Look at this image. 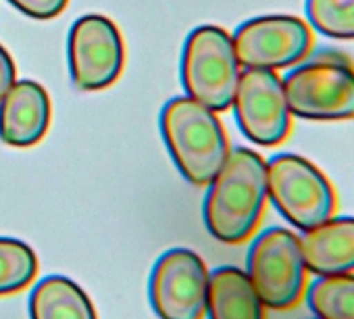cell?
I'll return each instance as SVG.
<instances>
[{
	"label": "cell",
	"instance_id": "obj_1",
	"mask_svg": "<svg viewBox=\"0 0 354 319\" xmlns=\"http://www.w3.org/2000/svg\"><path fill=\"white\" fill-rule=\"evenodd\" d=\"M207 186L203 213L211 236L225 244L250 240L269 203L265 158L250 148H234Z\"/></svg>",
	"mask_w": 354,
	"mask_h": 319
},
{
	"label": "cell",
	"instance_id": "obj_2",
	"mask_svg": "<svg viewBox=\"0 0 354 319\" xmlns=\"http://www.w3.org/2000/svg\"><path fill=\"white\" fill-rule=\"evenodd\" d=\"M160 129L175 165L188 182L207 186L219 174L230 154V140L215 111L190 96L173 98L162 109Z\"/></svg>",
	"mask_w": 354,
	"mask_h": 319
},
{
	"label": "cell",
	"instance_id": "obj_3",
	"mask_svg": "<svg viewBox=\"0 0 354 319\" xmlns=\"http://www.w3.org/2000/svg\"><path fill=\"white\" fill-rule=\"evenodd\" d=\"M283 82L292 115L308 121L354 119V63L333 51L298 63Z\"/></svg>",
	"mask_w": 354,
	"mask_h": 319
},
{
	"label": "cell",
	"instance_id": "obj_4",
	"mask_svg": "<svg viewBox=\"0 0 354 319\" xmlns=\"http://www.w3.org/2000/svg\"><path fill=\"white\" fill-rule=\"evenodd\" d=\"M246 273L267 309L298 307L308 286L300 236L279 226L263 230L248 250Z\"/></svg>",
	"mask_w": 354,
	"mask_h": 319
},
{
	"label": "cell",
	"instance_id": "obj_5",
	"mask_svg": "<svg viewBox=\"0 0 354 319\" xmlns=\"http://www.w3.org/2000/svg\"><path fill=\"white\" fill-rule=\"evenodd\" d=\"M267 192L281 217L300 232L323 224L337 211L333 184L300 154L283 152L267 161Z\"/></svg>",
	"mask_w": 354,
	"mask_h": 319
},
{
	"label": "cell",
	"instance_id": "obj_6",
	"mask_svg": "<svg viewBox=\"0 0 354 319\" xmlns=\"http://www.w3.org/2000/svg\"><path fill=\"white\" fill-rule=\"evenodd\" d=\"M240 61L232 36L217 26L196 28L184 46L182 82L190 98L215 113L227 111L240 82Z\"/></svg>",
	"mask_w": 354,
	"mask_h": 319
},
{
	"label": "cell",
	"instance_id": "obj_7",
	"mask_svg": "<svg viewBox=\"0 0 354 319\" xmlns=\"http://www.w3.org/2000/svg\"><path fill=\"white\" fill-rule=\"evenodd\" d=\"M232 40L242 67L269 71L296 67L315 46L310 26L294 15L250 19L238 28Z\"/></svg>",
	"mask_w": 354,
	"mask_h": 319
},
{
	"label": "cell",
	"instance_id": "obj_8",
	"mask_svg": "<svg viewBox=\"0 0 354 319\" xmlns=\"http://www.w3.org/2000/svg\"><path fill=\"white\" fill-rule=\"evenodd\" d=\"M211 271L190 248H171L152 267L148 294L160 319H203Z\"/></svg>",
	"mask_w": 354,
	"mask_h": 319
},
{
	"label": "cell",
	"instance_id": "obj_9",
	"mask_svg": "<svg viewBox=\"0 0 354 319\" xmlns=\"http://www.w3.org/2000/svg\"><path fill=\"white\" fill-rule=\"evenodd\" d=\"M242 134L259 146H279L292 134V111L283 82L269 69H246L232 102Z\"/></svg>",
	"mask_w": 354,
	"mask_h": 319
},
{
	"label": "cell",
	"instance_id": "obj_10",
	"mask_svg": "<svg viewBox=\"0 0 354 319\" xmlns=\"http://www.w3.org/2000/svg\"><path fill=\"white\" fill-rule=\"evenodd\" d=\"M125 46L119 28L104 15H84L69 32V69L80 90H102L123 71Z\"/></svg>",
	"mask_w": 354,
	"mask_h": 319
},
{
	"label": "cell",
	"instance_id": "obj_11",
	"mask_svg": "<svg viewBox=\"0 0 354 319\" xmlns=\"http://www.w3.org/2000/svg\"><path fill=\"white\" fill-rule=\"evenodd\" d=\"M50 115L48 92L38 82H15L0 100V138L17 148L34 146L46 136Z\"/></svg>",
	"mask_w": 354,
	"mask_h": 319
},
{
	"label": "cell",
	"instance_id": "obj_12",
	"mask_svg": "<svg viewBox=\"0 0 354 319\" xmlns=\"http://www.w3.org/2000/svg\"><path fill=\"white\" fill-rule=\"evenodd\" d=\"M302 255L313 275L354 273V217H329L302 232Z\"/></svg>",
	"mask_w": 354,
	"mask_h": 319
},
{
	"label": "cell",
	"instance_id": "obj_13",
	"mask_svg": "<svg viewBox=\"0 0 354 319\" xmlns=\"http://www.w3.org/2000/svg\"><path fill=\"white\" fill-rule=\"evenodd\" d=\"M265 311L246 271L232 265L211 271L205 313L209 319H267Z\"/></svg>",
	"mask_w": 354,
	"mask_h": 319
},
{
	"label": "cell",
	"instance_id": "obj_14",
	"mask_svg": "<svg viewBox=\"0 0 354 319\" xmlns=\"http://www.w3.org/2000/svg\"><path fill=\"white\" fill-rule=\"evenodd\" d=\"M32 319H98L88 294L65 275L40 280L30 294Z\"/></svg>",
	"mask_w": 354,
	"mask_h": 319
},
{
	"label": "cell",
	"instance_id": "obj_15",
	"mask_svg": "<svg viewBox=\"0 0 354 319\" xmlns=\"http://www.w3.org/2000/svg\"><path fill=\"white\" fill-rule=\"evenodd\" d=\"M304 298L317 319H354V273L315 275Z\"/></svg>",
	"mask_w": 354,
	"mask_h": 319
},
{
	"label": "cell",
	"instance_id": "obj_16",
	"mask_svg": "<svg viewBox=\"0 0 354 319\" xmlns=\"http://www.w3.org/2000/svg\"><path fill=\"white\" fill-rule=\"evenodd\" d=\"M38 273V257L21 240L0 238V296L32 286Z\"/></svg>",
	"mask_w": 354,
	"mask_h": 319
},
{
	"label": "cell",
	"instance_id": "obj_17",
	"mask_svg": "<svg viewBox=\"0 0 354 319\" xmlns=\"http://www.w3.org/2000/svg\"><path fill=\"white\" fill-rule=\"evenodd\" d=\"M310 26L333 40H354V0H306Z\"/></svg>",
	"mask_w": 354,
	"mask_h": 319
},
{
	"label": "cell",
	"instance_id": "obj_18",
	"mask_svg": "<svg viewBox=\"0 0 354 319\" xmlns=\"http://www.w3.org/2000/svg\"><path fill=\"white\" fill-rule=\"evenodd\" d=\"M9 3L34 19H53L65 11L69 0H9Z\"/></svg>",
	"mask_w": 354,
	"mask_h": 319
},
{
	"label": "cell",
	"instance_id": "obj_19",
	"mask_svg": "<svg viewBox=\"0 0 354 319\" xmlns=\"http://www.w3.org/2000/svg\"><path fill=\"white\" fill-rule=\"evenodd\" d=\"M15 78H17L15 63H13L11 55L7 53V48H3V44H0V100H3V96L9 92V88L15 84Z\"/></svg>",
	"mask_w": 354,
	"mask_h": 319
},
{
	"label": "cell",
	"instance_id": "obj_20",
	"mask_svg": "<svg viewBox=\"0 0 354 319\" xmlns=\"http://www.w3.org/2000/svg\"><path fill=\"white\" fill-rule=\"evenodd\" d=\"M310 319H317V317H310Z\"/></svg>",
	"mask_w": 354,
	"mask_h": 319
}]
</instances>
